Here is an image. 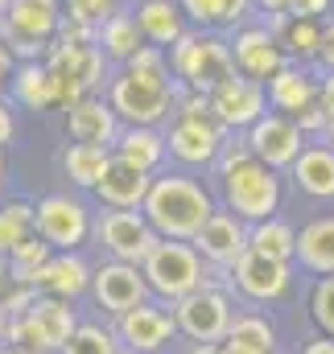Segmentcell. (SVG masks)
<instances>
[{"label":"cell","instance_id":"1","mask_svg":"<svg viewBox=\"0 0 334 354\" xmlns=\"http://www.w3.org/2000/svg\"><path fill=\"white\" fill-rule=\"evenodd\" d=\"M177 79L161 46H145L132 62L116 66L107 79V103L124 128H166L177 107Z\"/></svg>","mask_w":334,"mask_h":354},{"label":"cell","instance_id":"2","mask_svg":"<svg viewBox=\"0 0 334 354\" xmlns=\"http://www.w3.org/2000/svg\"><path fill=\"white\" fill-rule=\"evenodd\" d=\"M211 185L219 198V210H231L244 223H264L272 214H281L285 202V174L268 169L264 161H256L244 140V132H231L215 169H211Z\"/></svg>","mask_w":334,"mask_h":354},{"label":"cell","instance_id":"3","mask_svg":"<svg viewBox=\"0 0 334 354\" xmlns=\"http://www.w3.org/2000/svg\"><path fill=\"white\" fill-rule=\"evenodd\" d=\"M141 210L161 239H194L202 231V223L219 210V198H215L211 181L173 165V169H161L153 177Z\"/></svg>","mask_w":334,"mask_h":354},{"label":"cell","instance_id":"4","mask_svg":"<svg viewBox=\"0 0 334 354\" xmlns=\"http://www.w3.org/2000/svg\"><path fill=\"white\" fill-rule=\"evenodd\" d=\"M166 54H169V71H173L177 87L186 91L211 95L223 79L236 75L231 41H227V33H215V29H190L177 46H169Z\"/></svg>","mask_w":334,"mask_h":354},{"label":"cell","instance_id":"5","mask_svg":"<svg viewBox=\"0 0 334 354\" xmlns=\"http://www.w3.org/2000/svg\"><path fill=\"white\" fill-rule=\"evenodd\" d=\"M141 272L149 280L153 301H166V305L198 292L202 284H211V264L198 256V248L190 239H157L153 252L145 256Z\"/></svg>","mask_w":334,"mask_h":354},{"label":"cell","instance_id":"6","mask_svg":"<svg viewBox=\"0 0 334 354\" xmlns=\"http://www.w3.org/2000/svg\"><path fill=\"white\" fill-rule=\"evenodd\" d=\"M33 227L54 252H83L95 235V210L83 194L54 189L33 202Z\"/></svg>","mask_w":334,"mask_h":354},{"label":"cell","instance_id":"7","mask_svg":"<svg viewBox=\"0 0 334 354\" xmlns=\"http://www.w3.org/2000/svg\"><path fill=\"white\" fill-rule=\"evenodd\" d=\"M46 66L58 79V107L67 111L71 103H79L87 95H103L112 79V62L103 58L99 46H67V41H50L46 50Z\"/></svg>","mask_w":334,"mask_h":354},{"label":"cell","instance_id":"8","mask_svg":"<svg viewBox=\"0 0 334 354\" xmlns=\"http://www.w3.org/2000/svg\"><path fill=\"white\" fill-rule=\"evenodd\" d=\"M62 21V0H12L0 12V37L17 54V62L46 58L50 41L58 37Z\"/></svg>","mask_w":334,"mask_h":354},{"label":"cell","instance_id":"9","mask_svg":"<svg viewBox=\"0 0 334 354\" xmlns=\"http://www.w3.org/2000/svg\"><path fill=\"white\" fill-rule=\"evenodd\" d=\"M157 239L161 235L149 227L145 210H112V206L95 210V235H91V243L103 252V260L145 264V256L153 252Z\"/></svg>","mask_w":334,"mask_h":354},{"label":"cell","instance_id":"10","mask_svg":"<svg viewBox=\"0 0 334 354\" xmlns=\"http://www.w3.org/2000/svg\"><path fill=\"white\" fill-rule=\"evenodd\" d=\"M227 128L215 120V115H198V120H186V115H173L166 124V145H169V161L177 169H190V174H211L223 145H227Z\"/></svg>","mask_w":334,"mask_h":354},{"label":"cell","instance_id":"11","mask_svg":"<svg viewBox=\"0 0 334 354\" xmlns=\"http://www.w3.org/2000/svg\"><path fill=\"white\" fill-rule=\"evenodd\" d=\"M236 317V292L202 284L198 292L173 301V322H177V338L186 342H223Z\"/></svg>","mask_w":334,"mask_h":354},{"label":"cell","instance_id":"12","mask_svg":"<svg viewBox=\"0 0 334 354\" xmlns=\"http://www.w3.org/2000/svg\"><path fill=\"white\" fill-rule=\"evenodd\" d=\"M87 297H91L95 309H99L103 317H112V322L124 317L128 309L153 301L149 280H145L141 264H124V260H99V264H95V276H91V292H87Z\"/></svg>","mask_w":334,"mask_h":354},{"label":"cell","instance_id":"13","mask_svg":"<svg viewBox=\"0 0 334 354\" xmlns=\"http://www.w3.org/2000/svg\"><path fill=\"white\" fill-rule=\"evenodd\" d=\"M297 284V264L268 260L260 252H244L231 268V288L248 305H281Z\"/></svg>","mask_w":334,"mask_h":354},{"label":"cell","instance_id":"14","mask_svg":"<svg viewBox=\"0 0 334 354\" xmlns=\"http://www.w3.org/2000/svg\"><path fill=\"white\" fill-rule=\"evenodd\" d=\"M112 326H116V338L128 354H161L177 342L173 305H166V301H145V305L128 309L124 317H116Z\"/></svg>","mask_w":334,"mask_h":354},{"label":"cell","instance_id":"15","mask_svg":"<svg viewBox=\"0 0 334 354\" xmlns=\"http://www.w3.org/2000/svg\"><path fill=\"white\" fill-rule=\"evenodd\" d=\"M244 140H248L252 157L264 161V165L276 169V174H289L293 161L301 157V149L310 145V136L297 128V120H293V115H281V111L260 115L248 132H244Z\"/></svg>","mask_w":334,"mask_h":354},{"label":"cell","instance_id":"16","mask_svg":"<svg viewBox=\"0 0 334 354\" xmlns=\"http://www.w3.org/2000/svg\"><path fill=\"white\" fill-rule=\"evenodd\" d=\"M227 41H231L236 75L256 79V83H268V79L289 62V58H285V50H281V41H276V33L268 29V21H248V25L231 29V33H227Z\"/></svg>","mask_w":334,"mask_h":354},{"label":"cell","instance_id":"17","mask_svg":"<svg viewBox=\"0 0 334 354\" xmlns=\"http://www.w3.org/2000/svg\"><path fill=\"white\" fill-rule=\"evenodd\" d=\"M268 91L256 79H244V75H231L223 79L219 87L211 91V115L227 128V132H248L260 115H268Z\"/></svg>","mask_w":334,"mask_h":354},{"label":"cell","instance_id":"18","mask_svg":"<svg viewBox=\"0 0 334 354\" xmlns=\"http://www.w3.org/2000/svg\"><path fill=\"white\" fill-rule=\"evenodd\" d=\"M124 124L112 111L107 95H87L79 103L67 107V140L75 145H99V149H116Z\"/></svg>","mask_w":334,"mask_h":354},{"label":"cell","instance_id":"19","mask_svg":"<svg viewBox=\"0 0 334 354\" xmlns=\"http://www.w3.org/2000/svg\"><path fill=\"white\" fill-rule=\"evenodd\" d=\"M190 243L211 268H236V260L248 252V223L236 218L231 210H215Z\"/></svg>","mask_w":334,"mask_h":354},{"label":"cell","instance_id":"20","mask_svg":"<svg viewBox=\"0 0 334 354\" xmlns=\"http://www.w3.org/2000/svg\"><path fill=\"white\" fill-rule=\"evenodd\" d=\"M268 107L281 115H301L306 107L322 103V75L318 66H301V62H285L268 83Z\"/></svg>","mask_w":334,"mask_h":354},{"label":"cell","instance_id":"21","mask_svg":"<svg viewBox=\"0 0 334 354\" xmlns=\"http://www.w3.org/2000/svg\"><path fill=\"white\" fill-rule=\"evenodd\" d=\"M149 185H153V174H141L137 165L120 161L112 153V165L103 169L99 185L91 189V198L99 206H112V210H141L145 198H149Z\"/></svg>","mask_w":334,"mask_h":354},{"label":"cell","instance_id":"22","mask_svg":"<svg viewBox=\"0 0 334 354\" xmlns=\"http://www.w3.org/2000/svg\"><path fill=\"white\" fill-rule=\"evenodd\" d=\"M91 276H95V264L87 260L83 252H54L50 264L37 272V292L46 297H62V301H79L91 292Z\"/></svg>","mask_w":334,"mask_h":354},{"label":"cell","instance_id":"23","mask_svg":"<svg viewBox=\"0 0 334 354\" xmlns=\"http://www.w3.org/2000/svg\"><path fill=\"white\" fill-rule=\"evenodd\" d=\"M285 177H293L297 194H306L314 202H334V145L310 140Z\"/></svg>","mask_w":334,"mask_h":354},{"label":"cell","instance_id":"24","mask_svg":"<svg viewBox=\"0 0 334 354\" xmlns=\"http://www.w3.org/2000/svg\"><path fill=\"white\" fill-rule=\"evenodd\" d=\"M29 313V322H33V330H37V338H42V346L46 354H58L67 342H71V334L79 330V309H75V301H62V297H46V292H37V301L25 309Z\"/></svg>","mask_w":334,"mask_h":354},{"label":"cell","instance_id":"25","mask_svg":"<svg viewBox=\"0 0 334 354\" xmlns=\"http://www.w3.org/2000/svg\"><path fill=\"white\" fill-rule=\"evenodd\" d=\"M268 29L276 33L281 50L289 62H301V66H314L318 62V50H322V25L326 21H314V17H293V12H272L264 17Z\"/></svg>","mask_w":334,"mask_h":354},{"label":"cell","instance_id":"26","mask_svg":"<svg viewBox=\"0 0 334 354\" xmlns=\"http://www.w3.org/2000/svg\"><path fill=\"white\" fill-rule=\"evenodd\" d=\"M128 8H132V17H137V25H141L149 46L169 50V46H177L190 33V21H186L177 0H132Z\"/></svg>","mask_w":334,"mask_h":354},{"label":"cell","instance_id":"27","mask_svg":"<svg viewBox=\"0 0 334 354\" xmlns=\"http://www.w3.org/2000/svg\"><path fill=\"white\" fill-rule=\"evenodd\" d=\"M8 99H12V107H25V111H50V107H58V79L46 66V58L17 62L12 83H8Z\"/></svg>","mask_w":334,"mask_h":354},{"label":"cell","instance_id":"28","mask_svg":"<svg viewBox=\"0 0 334 354\" xmlns=\"http://www.w3.org/2000/svg\"><path fill=\"white\" fill-rule=\"evenodd\" d=\"M310 276H334V214H314L297 231V260Z\"/></svg>","mask_w":334,"mask_h":354},{"label":"cell","instance_id":"29","mask_svg":"<svg viewBox=\"0 0 334 354\" xmlns=\"http://www.w3.org/2000/svg\"><path fill=\"white\" fill-rule=\"evenodd\" d=\"M120 161L137 165L141 174H161L169 169V145H166V128H124L116 149H112Z\"/></svg>","mask_w":334,"mask_h":354},{"label":"cell","instance_id":"30","mask_svg":"<svg viewBox=\"0 0 334 354\" xmlns=\"http://www.w3.org/2000/svg\"><path fill=\"white\" fill-rule=\"evenodd\" d=\"M190 29H215V33H231L240 25L256 21V4L252 0H177Z\"/></svg>","mask_w":334,"mask_h":354},{"label":"cell","instance_id":"31","mask_svg":"<svg viewBox=\"0 0 334 354\" xmlns=\"http://www.w3.org/2000/svg\"><path fill=\"white\" fill-rule=\"evenodd\" d=\"M95 46L103 50V58H107L112 66H124V62H132L149 41H145V33H141V25H137L132 8H120L116 17H107V21L99 25Z\"/></svg>","mask_w":334,"mask_h":354},{"label":"cell","instance_id":"32","mask_svg":"<svg viewBox=\"0 0 334 354\" xmlns=\"http://www.w3.org/2000/svg\"><path fill=\"white\" fill-rule=\"evenodd\" d=\"M58 165H62V174H67V181H71L75 189L91 194V189L99 185L103 169L112 165V149H99V145H75V140H71V145L62 149Z\"/></svg>","mask_w":334,"mask_h":354},{"label":"cell","instance_id":"33","mask_svg":"<svg viewBox=\"0 0 334 354\" xmlns=\"http://www.w3.org/2000/svg\"><path fill=\"white\" fill-rule=\"evenodd\" d=\"M248 252H260L268 260H285L293 264L297 260V227L281 214L264 218V223H252L248 227Z\"/></svg>","mask_w":334,"mask_h":354},{"label":"cell","instance_id":"34","mask_svg":"<svg viewBox=\"0 0 334 354\" xmlns=\"http://www.w3.org/2000/svg\"><path fill=\"white\" fill-rule=\"evenodd\" d=\"M33 202L29 198H4L0 202V256L17 252L25 239H33Z\"/></svg>","mask_w":334,"mask_h":354},{"label":"cell","instance_id":"35","mask_svg":"<svg viewBox=\"0 0 334 354\" xmlns=\"http://www.w3.org/2000/svg\"><path fill=\"white\" fill-rule=\"evenodd\" d=\"M227 338L231 342H244V346H252V351H260V354H276V326L260 309H236Z\"/></svg>","mask_w":334,"mask_h":354},{"label":"cell","instance_id":"36","mask_svg":"<svg viewBox=\"0 0 334 354\" xmlns=\"http://www.w3.org/2000/svg\"><path fill=\"white\" fill-rule=\"evenodd\" d=\"M58 354H128L116 338V326L103 322H79V330L71 334V342Z\"/></svg>","mask_w":334,"mask_h":354},{"label":"cell","instance_id":"37","mask_svg":"<svg viewBox=\"0 0 334 354\" xmlns=\"http://www.w3.org/2000/svg\"><path fill=\"white\" fill-rule=\"evenodd\" d=\"M50 256H54V248H50L42 235H33V239H25L17 252H8V272H12L17 280H29V284H33L37 272L50 264ZM33 288H37V284H33Z\"/></svg>","mask_w":334,"mask_h":354},{"label":"cell","instance_id":"38","mask_svg":"<svg viewBox=\"0 0 334 354\" xmlns=\"http://www.w3.org/2000/svg\"><path fill=\"white\" fill-rule=\"evenodd\" d=\"M306 305H310V322L318 326V334L334 338V276H314Z\"/></svg>","mask_w":334,"mask_h":354},{"label":"cell","instance_id":"39","mask_svg":"<svg viewBox=\"0 0 334 354\" xmlns=\"http://www.w3.org/2000/svg\"><path fill=\"white\" fill-rule=\"evenodd\" d=\"M33 301H37V288H33L29 280H17L12 272H4V276H0V309H4L8 317L25 313Z\"/></svg>","mask_w":334,"mask_h":354},{"label":"cell","instance_id":"40","mask_svg":"<svg viewBox=\"0 0 334 354\" xmlns=\"http://www.w3.org/2000/svg\"><path fill=\"white\" fill-rule=\"evenodd\" d=\"M95 37H99V25H95V21L75 17V12H62L54 41H67V46H95Z\"/></svg>","mask_w":334,"mask_h":354},{"label":"cell","instance_id":"41","mask_svg":"<svg viewBox=\"0 0 334 354\" xmlns=\"http://www.w3.org/2000/svg\"><path fill=\"white\" fill-rule=\"evenodd\" d=\"M120 8H128L124 0H62V12H75V17H87L95 25H103L107 17H116Z\"/></svg>","mask_w":334,"mask_h":354},{"label":"cell","instance_id":"42","mask_svg":"<svg viewBox=\"0 0 334 354\" xmlns=\"http://www.w3.org/2000/svg\"><path fill=\"white\" fill-rule=\"evenodd\" d=\"M173 115H186V120H198V115H211V95H202V91H177V107H173Z\"/></svg>","mask_w":334,"mask_h":354},{"label":"cell","instance_id":"43","mask_svg":"<svg viewBox=\"0 0 334 354\" xmlns=\"http://www.w3.org/2000/svg\"><path fill=\"white\" fill-rule=\"evenodd\" d=\"M297 120V128L310 136V140H322L326 136V124H331V115H326V107L322 103H314V107H306L301 115H293Z\"/></svg>","mask_w":334,"mask_h":354},{"label":"cell","instance_id":"44","mask_svg":"<svg viewBox=\"0 0 334 354\" xmlns=\"http://www.w3.org/2000/svg\"><path fill=\"white\" fill-rule=\"evenodd\" d=\"M289 12H293V17L326 21V17H334V0H289Z\"/></svg>","mask_w":334,"mask_h":354},{"label":"cell","instance_id":"45","mask_svg":"<svg viewBox=\"0 0 334 354\" xmlns=\"http://www.w3.org/2000/svg\"><path fill=\"white\" fill-rule=\"evenodd\" d=\"M318 75H334V17H326L322 25V50H318Z\"/></svg>","mask_w":334,"mask_h":354},{"label":"cell","instance_id":"46","mask_svg":"<svg viewBox=\"0 0 334 354\" xmlns=\"http://www.w3.org/2000/svg\"><path fill=\"white\" fill-rule=\"evenodd\" d=\"M17 136V111H12V99H0V149H8Z\"/></svg>","mask_w":334,"mask_h":354},{"label":"cell","instance_id":"47","mask_svg":"<svg viewBox=\"0 0 334 354\" xmlns=\"http://www.w3.org/2000/svg\"><path fill=\"white\" fill-rule=\"evenodd\" d=\"M301 354H334V338L331 334H314V338L301 346Z\"/></svg>","mask_w":334,"mask_h":354},{"label":"cell","instance_id":"48","mask_svg":"<svg viewBox=\"0 0 334 354\" xmlns=\"http://www.w3.org/2000/svg\"><path fill=\"white\" fill-rule=\"evenodd\" d=\"M260 17H272V12H289V0H252Z\"/></svg>","mask_w":334,"mask_h":354},{"label":"cell","instance_id":"49","mask_svg":"<svg viewBox=\"0 0 334 354\" xmlns=\"http://www.w3.org/2000/svg\"><path fill=\"white\" fill-rule=\"evenodd\" d=\"M322 107L326 115H334V75H322Z\"/></svg>","mask_w":334,"mask_h":354},{"label":"cell","instance_id":"50","mask_svg":"<svg viewBox=\"0 0 334 354\" xmlns=\"http://www.w3.org/2000/svg\"><path fill=\"white\" fill-rule=\"evenodd\" d=\"M219 354H260V351H252V346H244V342H231V338H223V342H219Z\"/></svg>","mask_w":334,"mask_h":354},{"label":"cell","instance_id":"51","mask_svg":"<svg viewBox=\"0 0 334 354\" xmlns=\"http://www.w3.org/2000/svg\"><path fill=\"white\" fill-rule=\"evenodd\" d=\"M182 354H219V342H186Z\"/></svg>","mask_w":334,"mask_h":354},{"label":"cell","instance_id":"52","mask_svg":"<svg viewBox=\"0 0 334 354\" xmlns=\"http://www.w3.org/2000/svg\"><path fill=\"white\" fill-rule=\"evenodd\" d=\"M8 83H12V71L0 66V99H8Z\"/></svg>","mask_w":334,"mask_h":354},{"label":"cell","instance_id":"53","mask_svg":"<svg viewBox=\"0 0 334 354\" xmlns=\"http://www.w3.org/2000/svg\"><path fill=\"white\" fill-rule=\"evenodd\" d=\"M0 354H33V351H25V346H17V342H4V346H0Z\"/></svg>","mask_w":334,"mask_h":354},{"label":"cell","instance_id":"54","mask_svg":"<svg viewBox=\"0 0 334 354\" xmlns=\"http://www.w3.org/2000/svg\"><path fill=\"white\" fill-rule=\"evenodd\" d=\"M4 338H8V313L0 309V346H4Z\"/></svg>","mask_w":334,"mask_h":354},{"label":"cell","instance_id":"55","mask_svg":"<svg viewBox=\"0 0 334 354\" xmlns=\"http://www.w3.org/2000/svg\"><path fill=\"white\" fill-rule=\"evenodd\" d=\"M4 177H8V157H4V149H0V189H4Z\"/></svg>","mask_w":334,"mask_h":354},{"label":"cell","instance_id":"56","mask_svg":"<svg viewBox=\"0 0 334 354\" xmlns=\"http://www.w3.org/2000/svg\"><path fill=\"white\" fill-rule=\"evenodd\" d=\"M326 145H334V115H331V124H326V136H322Z\"/></svg>","mask_w":334,"mask_h":354},{"label":"cell","instance_id":"57","mask_svg":"<svg viewBox=\"0 0 334 354\" xmlns=\"http://www.w3.org/2000/svg\"><path fill=\"white\" fill-rule=\"evenodd\" d=\"M8 4H12V0H0V12H4V8H8Z\"/></svg>","mask_w":334,"mask_h":354},{"label":"cell","instance_id":"58","mask_svg":"<svg viewBox=\"0 0 334 354\" xmlns=\"http://www.w3.org/2000/svg\"><path fill=\"white\" fill-rule=\"evenodd\" d=\"M0 202H4V189H0Z\"/></svg>","mask_w":334,"mask_h":354},{"label":"cell","instance_id":"59","mask_svg":"<svg viewBox=\"0 0 334 354\" xmlns=\"http://www.w3.org/2000/svg\"><path fill=\"white\" fill-rule=\"evenodd\" d=\"M161 354H169V351H161Z\"/></svg>","mask_w":334,"mask_h":354}]
</instances>
